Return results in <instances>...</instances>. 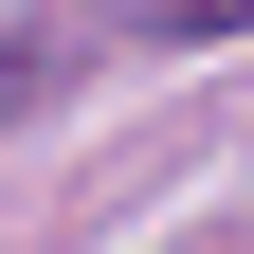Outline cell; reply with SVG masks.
<instances>
[{
	"instance_id": "1",
	"label": "cell",
	"mask_w": 254,
	"mask_h": 254,
	"mask_svg": "<svg viewBox=\"0 0 254 254\" xmlns=\"http://www.w3.org/2000/svg\"><path fill=\"white\" fill-rule=\"evenodd\" d=\"M55 73H73V37H0V127L37 109V91H55Z\"/></svg>"
},
{
	"instance_id": "2",
	"label": "cell",
	"mask_w": 254,
	"mask_h": 254,
	"mask_svg": "<svg viewBox=\"0 0 254 254\" xmlns=\"http://www.w3.org/2000/svg\"><path fill=\"white\" fill-rule=\"evenodd\" d=\"M236 18H254V0H145V37H164V55H200V37H236Z\"/></svg>"
}]
</instances>
